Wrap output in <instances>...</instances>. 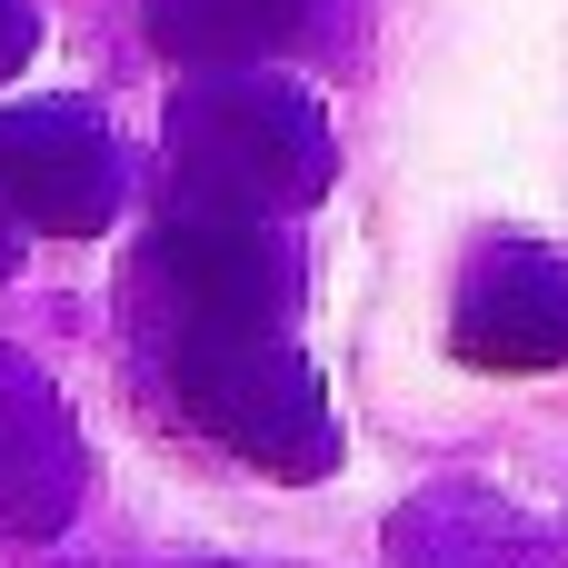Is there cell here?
Instances as JSON below:
<instances>
[{
  "mask_svg": "<svg viewBox=\"0 0 568 568\" xmlns=\"http://www.w3.org/2000/svg\"><path fill=\"white\" fill-rule=\"evenodd\" d=\"M160 160H170V210L290 220V210H310L329 190L339 140H329V110L300 80H280V70H210V80L170 90Z\"/></svg>",
  "mask_w": 568,
  "mask_h": 568,
  "instance_id": "6da1fadb",
  "label": "cell"
},
{
  "mask_svg": "<svg viewBox=\"0 0 568 568\" xmlns=\"http://www.w3.org/2000/svg\"><path fill=\"white\" fill-rule=\"evenodd\" d=\"M150 359H160L180 419L210 429L230 459H250L270 479H329L339 469V409H329L320 369L290 339H250V329H150Z\"/></svg>",
  "mask_w": 568,
  "mask_h": 568,
  "instance_id": "7a4b0ae2",
  "label": "cell"
},
{
  "mask_svg": "<svg viewBox=\"0 0 568 568\" xmlns=\"http://www.w3.org/2000/svg\"><path fill=\"white\" fill-rule=\"evenodd\" d=\"M140 320L150 329H250L290 339L300 310V240L280 220H230V210H160L140 240Z\"/></svg>",
  "mask_w": 568,
  "mask_h": 568,
  "instance_id": "3957f363",
  "label": "cell"
},
{
  "mask_svg": "<svg viewBox=\"0 0 568 568\" xmlns=\"http://www.w3.org/2000/svg\"><path fill=\"white\" fill-rule=\"evenodd\" d=\"M130 160L110 140L100 110L80 100H20L0 110V220L40 230V240H90L120 220Z\"/></svg>",
  "mask_w": 568,
  "mask_h": 568,
  "instance_id": "277c9868",
  "label": "cell"
},
{
  "mask_svg": "<svg viewBox=\"0 0 568 568\" xmlns=\"http://www.w3.org/2000/svg\"><path fill=\"white\" fill-rule=\"evenodd\" d=\"M449 359L489 379H539L568 369V260L539 240H499L469 260L459 310H449Z\"/></svg>",
  "mask_w": 568,
  "mask_h": 568,
  "instance_id": "5b68a950",
  "label": "cell"
},
{
  "mask_svg": "<svg viewBox=\"0 0 568 568\" xmlns=\"http://www.w3.org/2000/svg\"><path fill=\"white\" fill-rule=\"evenodd\" d=\"M70 489H80L70 419H60V399L0 349V539H40V529H60Z\"/></svg>",
  "mask_w": 568,
  "mask_h": 568,
  "instance_id": "8992f818",
  "label": "cell"
},
{
  "mask_svg": "<svg viewBox=\"0 0 568 568\" xmlns=\"http://www.w3.org/2000/svg\"><path fill=\"white\" fill-rule=\"evenodd\" d=\"M310 20V0H150V40L170 60L210 70H260L270 50H290Z\"/></svg>",
  "mask_w": 568,
  "mask_h": 568,
  "instance_id": "52a82bcc",
  "label": "cell"
},
{
  "mask_svg": "<svg viewBox=\"0 0 568 568\" xmlns=\"http://www.w3.org/2000/svg\"><path fill=\"white\" fill-rule=\"evenodd\" d=\"M30 40H40V10H30V0H0V80L30 60Z\"/></svg>",
  "mask_w": 568,
  "mask_h": 568,
  "instance_id": "ba28073f",
  "label": "cell"
},
{
  "mask_svg": "<svg viewBox=\"0 0 568 568\" xmlns=\"http://www.w3.org/2000/svg\"><path fill=\"white\" fill-rule=\"evenodd\" d=\"M10 260H20V230H10V220H0V280H10Z\"/></svg>",
  "mask_w": 568,
  "mask_h": 568,
  "instance_id": "9c48e42d",
  "label": "cell"
}]
</instances>
